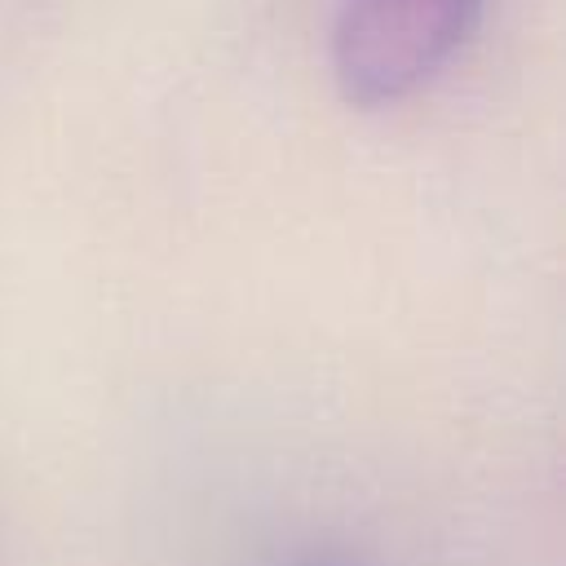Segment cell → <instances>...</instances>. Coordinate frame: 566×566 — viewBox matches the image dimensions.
<instances>
[{"mask_svg":"<svg viewBox=\"0 0 566 566\" xmlns=\"http://www.w3.org/2000/svg\"><path fill=\"white\" fill-rule=\"evenodd\" d=\"M287 566H367V557L345 544H314V548L296 553Z\"/></svg>","mask_w":566,"mask_h":566,"instance_id":"2","label":"cell"},{"mask_svg":"<svg viewBox=\"0 0 566 566\" xmlns=\"http://www.w3.org/2000/svg\"><path fill=\"white\" fill-rule=\"evenodd\" d=\"M482 0H345L332 27V75L354 106L420 93L478 27Z\"/></svg>","mask_w":566,"mask_h":566,"instance_id":"1","label":"cell"}]
</instances>
